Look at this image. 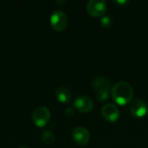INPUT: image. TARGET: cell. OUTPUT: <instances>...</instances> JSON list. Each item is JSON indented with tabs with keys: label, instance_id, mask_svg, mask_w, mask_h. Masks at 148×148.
Returning a JSON list of instances; mask_svg holds the SVG:
<instances>
[{
	"label": "cell",
	"instance_id": "obj_1",
	"mask_svg": "<svg viewBox=\"0 0 148 148\" xmlns=\"http://www.w3.org/2000/svg\"><path fill=\"white\" fill-rule=\"evenodd\" d=\"M134 94L133 87L127 82H119L111 89V96L114 101L121 106L131 103Z\"/></svg>",
	"mask_w": 148,
	"mask_h": 148
},
{
	"label": "cell",
	"instance_id": "obj_2",
	"mask_svg": "<svg viewBox=\"0 0 148 148\" xmlns=\"http://www.w3.org/2000/svg\"><path fill=\"white\" fill-rule=\"evenodd\" d=\"M50 111L48 108L39 106L32 113V121L38 127H43L50 120Z\"/></svg>",
	"mask_w": 148,
	"mask_h": 148
},
{
	"label": "cell",
	"instance_id": "obj_3",
	"mask_svg": "<svg viewBox=\"0 0 148 148\" xmlns=\"http://www.w3.org/2000/svg\"><path fill=\"white\" fill-rule=\"evenodd\" d=\"M68 16L62 10H56L50 16V25L56 31L64 30L68 26Z\"/></svg>",
	"mask_w": 148,
	"mask_h": 148
},
{
	"label": "cell",
	"instance_id": "obj_4",
	"mask_svg": "<svg viewBox=\"0 0 148 148\" xmlns=\"http://www.w3.org/2000/svg\"><path fill=\"white\" fill-rule=\"evenodd\" d=\"M107 10V3L104 0H90L87 3L88 13L94 17L102 16Z\"/></svg>",
	"mask_w": 148,
	"mask_h": 148
},
{
	"label": "cell",
	"instance_id": "obj_5",
	"mask_svg": "<svg viewBox=\"0 0 148 148\" xmlns=\"http://www.w3.org/2000/svg\"><path fill=\"white\" fill-rule=\"evenodd\" d=\"M73 105L74 108L81 113H89L94 108L93 101L86 95H79L75 97Z\"/></svg>",
	"mask_w": 148,
	"mask_h": 148
},
{
	"label": "cell",
	"instance_id": "obj_6",
	"mask_svg": "<svg viewBox=\"0 0 148 148\" xmlns=\"http://www.w3.org/2000/svg\"><path fill=\"white\" fill-rule=\"evenodd\" d=\"M130 113L134 117L141 118L146 115L147 112V106L141 99H134L130 104Z\"/></svg>",
	"mask_w": 148,
	"mask_h": 148
},
{
	"label": "cell",
	"instance_id": "obj_7",
	"mask_svg": "<svg viewBox=\"0 0 148 148\" xmlns=\"http://www.w3.org/2000/svg\"><path fill=\"white\" fill-rule=\"evenodd\" d=\"M101 114L106 121L109 122H114L120 117V111L114 104L108 103L102 107Z\"/></svg>",
	"mask_w": 148,
	"mask_h": 148
},
{
	"label": "cell",
	"instance_id": "obj_8",
	"mask_svg": "<svg viewBox=\"0 0 148 148\" xmlns=\"http://www.w3.org/2000/svg\"><path fill=\"white\" fill-rule=\"evenodd\" d=\"M73 140L79 146H85L90 140V134L88 129L84 127H76L72 132Z\"/></svg>",
	"mask_w": 148,
	"mask_h": 148
},
{
	"label": "cell",
	"instance_id": "obj_9",
	"mask_svg": "<svg viewBox=\"0 0 148 148\" xmlns=\"http://www.w3.org/2000/svg\"><path fill=\"white\" fill-rule=\"evenodd\" d=\"M92 87L95 90L96 93L99 92H105V91H110V86L111 82L106 77L97 76L95 77L92 80Z\"/></svg>",
	"mask_w": 148,
	"mask_h": 148
},
{
	"label": "cell",
	"instance_id": "obj_10",
	"mask_svg": "<svg viewBox=\"0 0 148 148\" xmlns=\"http://www.w3.org/2000/svg\"><path fill=\"white\" fill-rule=\"evenodd\" d=\"M56 96L61 103L67 104L71 101L72 95L69 88L65 87H60L56 90Z\"/></svg>",
	"mask_w": 148,
	"mask_h": 148
},
{
	"label": "cell",
	"instance_id": "obj_11",
	"mask_svg": "<svg viewBox=\"0 0 148 148\" xmlns=\"http://www.w3.org/2000/svg\"><path fill=\"white\" fill-rule=\"evenodd\" d=\"M41 138L43 143H45L46 145H51L56 141V135L50 130L43 131L41 134Z\"/></svg>",
	"mask_w": 148,
	"mask_h": 148
},
{
	"label": "cell",
	"instance_id": "obj_12",
	"mask_svg": "<svg viewBox=\"0 0 148 148\" xmlns=\"http://www.w3.org/2000/svg\"><path fill=\"white\" fill-rule=\"evenodd\" d=\"M111 23H112V21H111V19H110L109 16H104V17L101 19V24H102L104 27H106V28L109 27V26L111 25Z\"/></svg>",
	"mask_w": 148,
	"mask_h": 148
},
{
	"label": "cell",
	"instance_id": "obj_13",
	"mask_svg": "<svg viewBox=\"0 0 148 148\" xmlns=\"http://www.w3.org/2000/svg\"><path fill=\"white\" fill-rule=\"evenodd\" d=\"M64 114H65L68 117H71V116H73L74 114H75V109H74L73 108H70V107L66 108V109H65V111H64Z\"/></svg>",
	"mask_w": 148,
	"mask_h": 148
},
{
	"label": "cell",
	"instance_id": "obj_14",
	"mask_svg": "<svg viewBox=\"0 0 148 148\" xmlns=\"http://www.w3.org/2000/svg\"><path fill=\"white\" fill-rule=\"evenodd\" d=\"M129 2L127 1H116L115 2V3H119V4H124V3H128Z\"/></svg>",
	"mask_w": 148,
	"mask_h": 148
},
{
	"label": "cell",
	"instance_id": "obj_15",
	"mask_svg": "<svg viewBox=\"0 0 148 148\" xmlns=\"http://www.w3.org/2000/svg\"><path fill=\"white\" fill-rule=\"evenodd\" d=\"M56 3H60V4H62V3H65V1H56Z\"/></svg>",
	"mask_w": 148,
	"mask_h": 148
},
{
	"label": "cell",
	"instance_id": "obj_16",
	"mask_svg": "<svg viewBox=\"0 0 148 148\" xmlns=\"http://www.w3.org/2000/svg\"><path fill=\"white\" fill-rule=\"evenodd\" d=\"M18 148H29V147H18Z\"/></svg>",
	"mask_w": 148,
	"mask_h": 148
}]
</instances>
